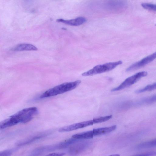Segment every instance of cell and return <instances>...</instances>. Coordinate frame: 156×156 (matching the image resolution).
I'll use <instances>...</instances> for the list:
<instances>
[{"label": "cell", "mask_w": 156, "mask_h": 156, "mask_svg": "<svg viewBox=\"0 0 156 156\" xmlns=\"http://www.w3.org/2000/svg\"><path fill=\"white\" fill-rule=\"evenodd\" d=\"M156 101V94L144 98L140 101V103L143 104H151Z\"/></svg>", "instance_id": "cell-15"}, {"label": "cell", "mask_w": 156, "mask_h": 156, "mask_svg": "<svg viewBox=\"0 0 156 156\" xmlns=\"http://www.w3.org/2000/svg\"><path fill=\"white\" fill-rule=\"evenodd\" d=\"M121 61L110 62L96 66L88 71L82 74L83 76H91L94 75L110 71L119 65L122 64Z\"/></svg>", "instance_id": "cell-3"}, {"label": "cell", "mask_w": 156, "mask_h": 156, "mask_svg": "<svg viewBox=\"0 0 156 156\" xmlns=\"http://www.w3.org/2000/svg\"><path fill=\"white\" fill-rule=\"evenodd\" d=\"M50 132H42L29 136L28 137L18 141L16 144L18 146H22L30 144L36 140L45 137L49 134Z\"/></svg>", "instance_id": "cell-8"}, {"label": "cell", "mask_w": 156, "mask_h": 156, "mask_svg": "<svg viewBox=\"0 0 156 156\" xmlns=\"http://www.w3.org/2000/svg\"><path fill=\"white\" fill-rule=\"evenodd\" d=\"M38 112L37 108L31 107L23 109L11 116L18 119L20 123H24L30 121Z\"/></svg>", "instance_id": "cell-4"}, {"label": "cell", "mask_w": 156, "mask_h": 156, "mask_svg": "<svg viewBox=\"0 0 156 156\" xmlns=\"http://www.w3.org/2000/svg\"><path fill=\"white\" fill-rule=\"evenodd\" d=\"M85 147L84 145L83 144L74 146L70 148L69 152L71 154H76L81 151L83 149H84Z\"/></svg>", "instance_id": "cell-16"}, {"label": "cell", "mask_w": 156, "mask_h": 156, "mask_svg": "<svg viewBox=\"0 0 156 156\" xmlns=\"http://www.w3.org/2000/svg\"><path fill=\"white\" fill-rule=\"evenodd\" d=\"M156 89V82L152 84L148 85L145 87L136 91V93L139 94L146 91H149Z\"/></svg>", "instance_id": "cell-14"}, {"label": "cell", "mask_w": 156, "mask_h": 156, "mask_svg": "<svg viewBox=\"0 0 156 156\" xmlns=\"http://www.w3.org/2000/svg\"><path fill=\"white\" fill-rule=\"evenodd\" d=\"M109 8L111 9H119L125 8L127 5L125 0H110L108 2Z\"/></svg>", "instance_id": "cell-11"}, {"label": "cell", "mask_w": 156, "mask_h": 156, "mask_svg": "<svg viewBox=\"0 0 156 156\" xmlns=\"http://www.w3.org/2000/svg\"><path fill=\"white\" fill-rule=\"evenodd\" d=\"M65 154L62 152H55L47 155V156H62L64 155Z\"/></svg>", "instance_id": "cell-20"}, {"label": "cell", "mask_w": 156, "mask_h": 156, "mask_svg": "<svg viewBox=\"0 0 156 156\" xmlns=\"http://www.w3.org/2000/svg\"><path fill=\"white\" fill-rule=\"evenodd\" d=\"M156 146V138L152 140L142 143L136 146L138 149L147 148Z\"/></svg>", "instance_id": "cell-13"}, {"label": "cell", "mask_w": 156, "mask_h": 156, "mask_svg": "<svg viewBox=\"0 0 156 156\" xmlns=\"http://www.w3.org/2000/svg\"><path fill=\"white\" fill-rule=\"evenodd\" d=\"M20 123L19 120L17 118L10 116L9 118L6 119L1 122L0 128L3 129L11 127Z\"/></svg>", "instance_id": "cell-10"}, {"label": "cell", "mask_w": 156, "mask_h": 156, "mask_svg": "<svg viewBox=\"0 0 156 156\" xmlns=\"http://www.w3.org/2000/svg\"><path fill=\"white\" fill-rule=\"evenodd\" d=\"M156 58V52L133 64L126 69V71L130 72L137 70L151 62Z\"/></svg>", "instance_id": "cell-7"}, {"label": "cell", "mask_w": 156, "mask_h": 156, "mask_svg": "<svg viewBox=\"0 0 156 156\" xmlns=\"http://www.w3.org/2000/svg\"><path fill=\"white\" fill-rule=\"evenodd\" d=\"M147 74V72L146 71L137 73L126 78L119 86L112 89L111 91H117L129 87L135 83L141 78L146 76Z\"/></svg>", "instance_id": "cell-5"}, {"label": "cell", "mask_w": 156, "mask_h": 156, "mask_svg": "<svg viewBox=\"0 0 156 156\" xmlns=\"http://www.w3.org/2000/svg\"><path fill=\"white\" fill-rule=\"evenodd\" d=\"M16 150V148L9 149L0 152V156H10L12 153Z\"/></svg>", "instance_id": "cell-18"}, {"label": "cell", "mask_w": 156, "mask_h": 156, "mask_svg": "<svg viewBox=\"0 0 156 156\" xmlns=\"http://www.w3.org/2000/svg\"><path fill=\"white\" fill-rule=\"evenodd\" d=\"M116 128V125L94 129L92 130L74 134L72 137L77 139H89L95 136L101 135L109 133L114 130Z\"/></svg>", "instance_id": "cell-2"}, {"label": "cell", "mask_w": 156, "mask_h": 156, "mask_svg": "<svg viewBox=\"0 0 156 156\" xmlns=\"http://www.w3.org/2000/svg\"><path fill=\"white\" fill-rule=\"evenodd\" d=\"M142 7L148 10L156 11V5L149 3H144L141 4Z\"/></svg>", "instance_id": "cell-17"}, {"label": "cell", "mask_w": 156, "mask_h": 156, "mask_svg": "<svg viewBox=\"0 0 156 156\" xmlns=\"http://www.w3.org/2000/svg\"><path fill=\"white\" fill-rule=\"evenodd\" d=\"M96 123H97V122L95 118L91 120L76 123L62 127L59 129L58 131L61 132L70 131Z\"/></svg>", "instance_id": "cell-6"}, {"label": "cell", "mask_w": 156, "mask_h": 156, "mask_svg": "<svg viewBox=\"0 0 156 156\" xmlns=\"http://www.w3.org/2000/svg\"><path fill=\"white\" fill-rule=\"evenodd\" d=\"M156 155V151H149L136 154V156H152Z\"/></svg>", "instance_id": "cell-19"}, {"label": "cell", "mask_w": 156, "mask_h": 156, "mask_svg": "<svg viewBox=\"0 0 156 156\" xmlns=\"http://www.w3.org/2000/svg\"><path fill=\"white\" fill-rule=\"evenodd\" d=\"M56 21L58 22L62 23L70 26H78L85 22L86 20L83 17H79L70 20H65L62 19H57Z\"/></svg>", "instance_id": "cell-9"}, {"label": "cell", "mask_w": 156, "mask_h": 156, "mask_svg": "<svg viewBox=\"0 0 156 156\" xmlns=\"http://www.w3.org/2000/svg\"><path fill=\"white\" fill-rule=\"evenodd\" d=\"M81 82L80 80H78L63 83L47 90L41 95L40 98H43L55 96L71 90L76 88Z\"/></svg>", "instance_id": "cell-1"}, {"label": "cell", "mask_w": 156, "mask_h": 156, "mask_svg": "<svg viewBox=\"0 0 156 156\" xmlns=\"http://www.w3.org/2000/svg\"><path fill=\"white\" fill-rule=\"evenodd\" d=\"M37 48L34 45L29 44H22L17 45L12 50L14 51H37Z\"/></svg>", "instance_id": "cell-12"}]
</instances>
